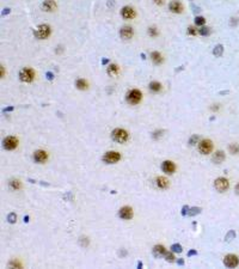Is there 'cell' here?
Instances as JSON below:
<instances>
[{
  "label": "cell",
  "mask_w": 239,
  "mask_h": 269,
  "mask_svg": "<svg viewBox=\"0 0 239 269\" xmlns=\"http://www.w3.org/2000/svg\"><path fill=\"white\" fill-rule=\"evenodd\" d=\"M171 250H172V253L181 254V253L183 251V248H182L181 244H172V245H171Z\"/></svg>",
  "instance_id": "obj_28"
},
{
  "label": "cell",
  "mask_w": 239,
  "mask_h": 269,
  "mask_svg": "<svg viewBox=\"0 0 239 269\" xmlns=\"http://www.w3.org/2000/svg\"><path fill=\"white\" fill-rule=\"evenodd\" d=\"M107 72H108L109 76H111V77H115V76H117V74H118V72H120V67H118L116 63H111V65H109V66H108Z\"/></svg>",
  "instance_id": "obj_21"
},
{
  "label": "cell",
  "mask_w": 239,
  "mask_h": 269,
  "mask_svg": "<svg viewBox=\"0 0 239 269\" xmlns=\"http://www.w3.org/2000/svg\"><path fill=\"white\" fill-rule=\"evenodd\" d=\"M111 138L114 141L116 142H118V144H123L126 142L128 138H129V134H128V132L126 131V129H122V128H116L111 133Z\"/></svg>",
  "instance_id": "obj_1"
},
{
  "label": "cell",
  "mask_w": 239,
  "mask_h": 269,
  "mask_svg": "<svg viewBox=\"0 0 239 269\" xmlns=\"http://www.w3.org/2000/svg\"><path fill=\"white\" fill-rule=\"evenodd\" d=\"M224 264L227 268H236L239 264V258L237 255H226L224 258Z\"/></svg>",
  "instance_id": "obj_8"
},
{
  "label": "cell",
  "mask_w": 239,
  "mask_h": 269,
  "mask_svg": "<svg viewBox=\"0 0 239 269\" xmlns=\"http://www.w3.org/2000/svg\"><path fill=\"white\" fill-rule=\"evenodd\" d=\"M205 23H206V18H203V17H201V16H199V17L195 18V24H196V25L202 26Z\"/></svg>",
  "instance_id": "obj_32"
},
{
  "label": "cell",
  "mask_w": 239,
  "mask_h": 269,
  "mask_svg": "<svg viewBox=\"0 0 239 269\" xmlns=\"http://www.w3.org/2000/svg\"><path fill=\"white\" fill-rule=\"evenodd\" d=\"M177 263H178V264H179V266H182V264H184V261H183V260L181 258V260H178Z\"/></svg>",
  "instance_id": "obj_44"
},
{
  "label": "cell",
  "mask_w": 239,
  "mask_h": 269,
  "mask_svg": "<svg viewBox=\"0 0 239 269\" xmlns=\"http://www.w3.org/2000/svg\"><path fill=\"white\" fill-rule=\"evenodd\" d=\"M148 87H149V90H151L152 92L157 93L162 90V84H160L159 81H151Z\"/></svg>",
  "instance_id": "obj_22"
},
{
  "label": "cell",
  "mask_w": 239,
  "mask_h": 269,
  "mask_svg": "<svg viewBox=\"0 0 239 269\" xmlns=\"http://www.w3.org/2000/svg\"><path fill=\"white\" fill-rule=\"evenodd\" d=\"M225 158H226V155H225V153L223 151H216L215 153L213 154L212 160H213V163H215V164H221V163L225 160Z\"/></svg>",
  "instance_id": "obj_19"
},
{
  "label": "cell",
  "mask_w": 239,
  "mask_h": 269,
  "mask_svg": "<svg viewBox=\"0 0 239 269\" xmlns=\"http://www.w3.org/2000/svg\"><path fill=\"white\" fill-rule=\"evenodd\" d=\"M50 26L49 25H47V24H42V25H39V28H37V30L35 31L34 34H35V36H36V39H46L49 35H50Z\"/></svg>",
  "instance_id": "obj_3"
},
{
  "label": "cell",
  "mask_w": 239,
  "mask_h": 269,
  "mask_svg": "<svg viewBox=\"0 0 239 269\" xmlns=\"http://www.w3.org/2000/svg\"><path fill=\"white\" fill-rule=\"evenodd\" d=\"M121 15H122V17H123L124 19L128 21V19H133L135 17V11L131 6H124L122 8V11H121Z\"/></svg>",
  "instance_id": "obj_13"
},
{
  "label": "cell",
  "mask_w": 239,
  "mask_h": 269,
  "mask_svg": "<svg viewBox=\"0 0 239 269\" xmlns=\"http://www.w3.org/2000/svg\"><path fill=\"white\" fill-rule=\"evenodd\" d=\"M76 86L78 90H86L89 87V83L85 79H78L76 81Z\"/></svg>",
  "instance_id": "obj_23"
},
{
  "label": "cell",
  "mask_w": 239,
  "mask_h": 269,
  "mask_svg": "<svg viewBox=\"0 0 239 269\" xmlns=\"http://www.w3.org/2000/svg\"><path fill=\"white\" fill-rule=\"evenodd\" d=\"M200 213H201V208L200 207H193V208H189L188 215H189V216H194V215L200 214Z\"/></svg>",
  "instance_id": "obj_26"
},
{
  "label": "cell",
  "mask_w": 239,
  "mask_h": 269,
  "mask_svg": "<svg viewBox=\"0 0 239 269\" xmlns=\"http://www.w3.org/2000/svg\"><path fill=\"white\" fill-rule=\"evenodd\" d=\"M149 58H151V60H152L153 63H155V65H160V63H163V61H164L162 54L159 53V52H152L151 55H149Z\"/></svg>",
  "instance_id": "obj_20"
},
{
  "label": "cell",
  "mask_w": 239,
  "mask_h": 269,
  "mask_svg": "<svg viewBox=\"0 0 239 269\" xmlns=\"http://www.w3.org/2000/svg\"><path fill=\"white\" fill-rule=\"evenodd\" d=\"M141 98H142L141 91L136 90V89H133V90H131L129 92L127 93V98H126V100H127V102H128L129 104H131V105H136V104L140 103Z\"/></svg>",
  "instance_id": "obj_2"
},
{
  "label": "cell",
  "mask_w": 239,
  "mask_h": 269,
  "mask_svg": "<svg viewBox=\"0 0 239 269\" xmlns=\"http://www.w3.org/2000/svg\"><path fill=\"white\" fill-rule=\"evenodd\" d=\"M164 257H165L166 261H169V262L175 261V255L172 254V253H169V251H166V254L164 255Z\"/></svg>",
  "instance_id": "obj_35"
},
{
  "label": "cell",
  "mask_w": 239,
  "mask_h": 269,
  "mask_svg": "<svg viewBox=\"0 0 239 269\" xmlns=\"http://www.w3.org/2000/svg\"><path fill=\"white\" fill-rule=\"evenodd\" d=\"M234 238H236V232L233 230H231V231H228L227 234L225 236V242H231L232 239H234Z\"/></svg>",
  "instance_id": "obj_27"
},
{
  "label": "cell",
  "mask_w": 239,
  "mask_h": 269,
  "mask_svg": "<svg viewBox=\"0 0 239 269\" xmlns=\"http://www.w3.org/2000/svg\"><path fill=\"white\" fill-rule=\"evenodd\" d=\"M169 8H170V11L173 12V13H182V12H183V5H182L178 0L171 1L169 5Z\"/></svg>",
  "instance_id": "obj_14"
},
{
  "label": "cell",
  "mask_w": 239,
  "mask_h": 269,
  "mask_svg": "<svg viewBox=\"0 0 239 269\" xmlns=\"http://www.w3.org/2000/svg\"><path fill=\"white\" fill-rule=\"evenodd\" d=\"M153 1H154V4H157V5H159V6L164 4V0H153Z\"/></svg>",
  "instance_id": "obj_42"
},
{
  "label": "cell",
  "mask_w": 239,
  "mask_h": 269,
  "mask_svg": "<svg viewBox=\"0 0 239 269\" xmlns=\"http://www.w3.org/2000/svg\"><path fill=\"white\" fill-rule=\"evenodd\" d=\"M7 221L10 224H15L16 221H17V215H16L15 213H10V214L7 215Z\"/></svg>",
  "instance_id": "obj_34"
},
{
  "label": "cell",
  "mask_w": 239,
  "mask_h": 269,
  "mask_svg": "<svg viewBox=\"0 0 239 269\" xmlns=\"http://www.w3.org/2000/svg\"><path fill=\"white\" fill-rule=\"evenodd\" d=\"M194 255H197V251H196V250H190L189 254H188V256L190 257V256H194Z\"/></svg>",
  "instance_id": "obj_41"
},
{
  "label": "cell",
  "mask_w": 239,
  "mask_h": 269,
  "mask_svg": "<svg viewBox=\"0 0 239 269\" xmlns=\"http://www.w3.org/2000/svg\"><path fill=\"white\" fill-rule=\"evenodd\" d=\"M162 170L165 172V174L172 175V174L176 171V165H175L173 161L165 160V161H163V164H162Z\"/></svg>",
  "instance_id": "obj_11"
},
{
  "label": "cell",
  "mask_w": 239,
  "mask_h": 269,
  "mask_svg": "<svg viewBox=\"0 0 239 269\" xmlns=\"http://www.w3.org/2000/svg\"><path fill=\"white\" fill-rule=\"evenodd\" d=\"M134 35V31L131 26H123L121 30H120V36L123 39H131Z\"/></svg>",
  "instance_id": "obj_15"
},
{
  "label": "cell",
  "mask_w": 239,
  "mask_h": 269,
  "mask_svg": "<svg viewBox=\"0 0 239 269\" xmlns=\"http://www.w3.org/2000/svg\"><path fill=\"white\" fill-rule=\"evenodd\" d=\"M148 35H149L151 37H157V36L159 35L158 29H157V28H154V26H151V28H148Z\"/></svg>",
  "instance_id": "obj_30"
},
{
  "label": "cell",
  "mask_w": 239,
  "mask_h": 269,
  "mask_svg": "<svg viewBox=\"0 0 239 269\" xmlns=\"http://www.w3.org/2000/svg\"><path fill=\"white\" fill-rule=\"evenodd\" d=\"M163 134H164V131H163V129H160V131H155V132H153V134H152V138L154 139V140H157V139L160 138Z\"/></svg>",
  "instance_id": "obj_36"
},
{
  "label": "cell",
  "mask_w": 239,
  "mask_h": 269,
  "mask_svg": "<svg viewBox=\"0 0 239 269\" xmlns=\"http://www.w3.org/2000/svg\"><path fill=\"white\" fill-rule=\"evenodd\" d=\"M155 184H157L158 188H160V189H166V188L169 187V181H168V178H165V177L159 176V177H157V179H155Z\"/></svg>",
  "instance_id": "obj_18"
},
{
  "label": "cell",
  "mask_w": 239,
  "mask_h": 269,
  "mask_svg": "<svg viewBox=\"0 0 239 269\" xmlns=\"http://www.w3.org/2000/svg\"><path fill=\"white\" fill-rule=\"evenodd\" d=\"M10 187H11L12 189L17 190V189L21 188V182H19L18 179H12V181H10Z\"/></svg>",
  "instance_id": "obj_29"
},
{
  "label": "cell",
  "mask_w": 239,
  "mask_h": 269,
  "mask_svg": "<svg viewBox=\"0 0 239 269\" xmlns=\"http://www.w3.org/2000/svg\"><path fill=\"white\" fill-rule=\"evenodd\" d=\"M188 212H189V207H188V206H184V207H183V211H182V215L188 214Z\"/></svg>",
  "instance_id": "obj_40"
},
{
  "label": "cell",
  "mask_w": 239,
  "mask_h": 269,
  "mask_svg": "<svg viewBox=\"0 0 239 269\" xmlns=\"http://www.w3.org/2000/svg\"><path fill=\"white\" fill-rule=\"evenodd\" d=\"M188 34L191 35V36H196V34H197L196 28H195V26H189V28H188Z\"/></svg>",
  "instance_id": "obj_37"
},
{
  "label": "cell",
  "mask_w": 239,
  "mask_h": 269,
  "mask_svg": "<svg viewBox=\"0 0 239 269\" xmlns=\"http://www.w3.org/2000/svg\"><path fill=\"white\" fill-rule=\"evenodd\" d=\"M80 244H81L83 246H87V244H89V239L85 238V237L80 238Z\"/></svg>",
  "instance_id": "obj_39"
},
{
  "label": "cell",
  "mask_w": 239,
  "mask_h": 269,
  "mask_svg": "<svg viewBox=\"0 0 239 269\" xmlns=\"http://www.w3.org/2000/svg\"><path fill=\"white\" fill-rule=\"evenodd\" d=\"M214 187H215V189L219 192H224L230 188V182L225 177H219V178H216L215 182H214Z\"/></svg>",
  "instance_id": "obj_5"
},
{
  "label": "cell",
  "mask_w": 239,
  "mask_h": 269,
  "mask_svg": "<svg viewBox=\"0 0 239 269\" xmlns=\"http://www.w3.org/2000/svg\"><path fill=\"white\" fill-rule=\"evenodd\" d=\"M199 135H196V134H194L191 138L189 139V145L190 146H194V145H196L197 142H199Z\"/></svg>",
  "instance_id": "obj_33"
},
{
  "label": "cell",
  "mask_w": 239,
  "mask_h": 269,
  "mask_svg": "<svg viewBox=\"0 0 239 269\" xmlns=\"http://www.w3.org/2000/svg\"><path fill=\"white\" fill-rule=\"evenodd\" d=\"M199 34L202 35V36H208L210 34V29L207 28V26H202L201 29H199Z\"/></svg>",
  "instance_id": "obj_31"
},
{
  "label": "cell",
  "mask_w": 239,
  "mask_h": 269,
  "mask_svg": "<svg viewBox=\"0 0 239 269\" xmlns=\"http://www.w3.org/2000/svg\"><path fill=\"white\" fill-rule=\"evenodd\" d=\"M236 192H237V194L239 195V183H238L237 185H236Z\"/></svg>",
  "instance_id": "obj_45"
},
{
  "label": "cell",
  "mask_w": 239,
  "mask_h": 269,
  "mask_svg": "<svg viewBox=\"0 0 239 269\" xmlns=\"http://www.w3.org/2000/svg\"><path fill=\"white\" fill-rule=\"evenodd\" d=\"M56 8V4H55L54 0H46L43 4H42V10L46 11V12H52Z\"/></svg>",
  "instance_id": "obj_17"
},
{
  "label": "cell",
  "mask_w": 239,
  "mask_h": 269,
  "mask_svg": "<svg viewBox=\"0 0 239 269\" xmlns=\"http://www.w3.org/2000/svg\"><path fill=\"white\" fill-rule=\"evenodd\" d=\"M118 215H120V218L123 219V220H129V219L133 218V209H131V207H129V206H124V207H122L120 209Z\"/></svg>",
  "instance_id": "obj_10"
},
{
  "label": "cell",
  "mask_w": 239,
  "mask_h": 269,
  "mask_svg": "<svg viewBox=\"0 0 239 269\" xmlns=\"http://www.w3.org/2000/svg\"><path fill=\"white\" fill-rule=\"evenodd\" d=\"M34 77H35V72L31 68H29V67H25V68L21 69V72H19V78H21V80H22V81H25V83L32 81Z\"/></svg>",
  "instance_id": "obj_7"
},
{
  "label": "cell",
  "mask_w": 239,
  "mask_h": 269,
  "mask_svg": "<svg viewBox=\"0 0 239 269\" xmlns=\"http://www.w3.org/2000/svg\"><path fill=\"white\" fill-rule=\"evenodd\" d=\"M121 159V154L116 151H109L103 155V161L107 164H116Z\"/></svg>",
  "instance_id": "obj_6"
},
{
  "label": "cell",
  "mask_w": 239,
  "mask_h": 269,
  "mask_svg": "<svg viewBox=\"0 0 239 269\" xmlns=\"http://www.w3.org/2000/svg\"><path fill=\"white\" fill-rule=\"evenodd\" d=\"M213 151V142L209 139H203L199 142V152L201 154H209Z\"/></svg>",
  "instance_id": "obj_4"
},
{
  "label": "cell",
  "mask_w": 239,
  "mask_h": 269,
  "mask_svg": "<svg viewBox=\"0 0 239 269\" xmlns=\"http://www.w3.org/2000/svg\"><path fill=\"white\" fill-rule=\"evenodd\" d=\"M152 253H153V256H154V257L159 258V257H162V256H164V255L166 254V249L163 245H160V244H158V245L153 246Z\"/></svg>",
  "instance_id": "obj_16"
},
{
  "label": "cell",
  "mask_w": 239,
  "mask_h": 269,
  "mask_svg": "<svg viewBox=\"0 0 239 269\" xmlns=\"http://www.w3.org/2000/svg\"><path fill=\"white\" fill-rule=\"evenodd\" d=\"M228 151L232 154H238L239 153V145L238 144H231L228 146Z\"/></svg>",
  "instance_id": "obj_25"
},
{
  "label": "cell",
  "mask_w": 239,
  "mask_h": 269,
  "mask_svg": "<svg viewBox=\"0 0 239 269\" xmlns=\"http://www.w3.org/2000/svg\"><path fill=\"white\" fill-rule=\"evenodd\" d=\"M223 53H224V47L221 46V44H216L214 47V49H213V54L215 55L216 58H220L223 55Z\"/></svg>",
  "instance_id": "obj_24"
},
{
  "label": "cell",
  "mask_w": 239,
  "mask_h": 269,
  "mask_svg": "<svg viewBox=\"0 0 239 269\" xmlns=\"http://www.w3.org/2000/svg\"><path fill=\"white\" fill-rule=\"evenodd\" d=\"M4 148L5 150H8V151H12L15 150L16 147L18 146V140L15 137H7V138L4 140Z\"/></svg>",
  "instance_id": "obj_9"
},
{
  "label": "cell",
  "mask_w": 239,
  "mask_h": 269,
  "mask_svg": "<svg viewBox=\"0 0 239 269\" xmlns=\"http://www.w3.org/2000/svg\"><path fill=\"white\" fill-rule=\"evenodd\" d=\"M141 267H142V262H139L138 263V268H141Z\"/></svg>",
  "instance_id": "obj_46"
},
{
  "label": "cell",
  "mask_w": 239,
  "mask_h": 269,
  "mask_svg": "<svg viewBox=\"0 0 239 269\" xmlns=\"http://www.w3.org/2000/svg\"><path fill=\"white\" fill-rule=\"evenodd\" d=\"M47 77H48V79H50V80H52V79L54 78V76L52 77V73H47Z\"/></svg>",
  "instance_id": "obj_43"
},
{
  "label": "cell",
  "mask_w": 239,
  "mask_h": 269,
  "mask_svg": "<svg viewBox=\"0 0 239 269\" xmlns=\"http://www.w3.org/2000/svg\"><path fill=\"white\" fill-rule=\"evenodd\" d=\"M10 266H11V267H16V268H21V267H22V264L18 261H11L10 262Z\"/></svg>",
  "instance_id": "obj_38"
},
{
  "label": "cell",
  "mask_w": 239,
  "mask_h": 269,
  "mask_svg": "<svg viewBox=\"0 0 239 269\" xmlns=\"http://www.w3.org/2000/svg\"><path fill=\"white\" fill-rule=\"evenodd\" d=\"M48 159V153H47L46 151H43V150H37L35 153H34V160L36 161V163H44V161Z\"/></svg>",
  "instance_id": "obj_12"
}]
</instances>
